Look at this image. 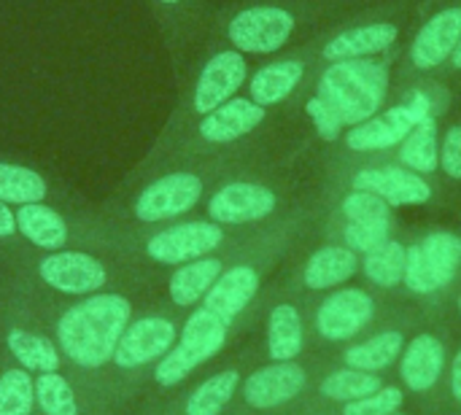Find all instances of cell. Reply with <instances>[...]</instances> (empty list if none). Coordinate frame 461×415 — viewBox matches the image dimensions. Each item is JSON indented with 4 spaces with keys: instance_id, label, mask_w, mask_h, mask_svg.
I'll return each instance as SVG.
<instances>
[{
    "instance_id": "obj_21",
    "label": "cell",
    "mask_w": 461,
    "mask_h": 415,
    "mask_svg": "<svg viewBox=\"0 0 461 415\" xmlns=\"http://www.w3.org/2000/svg\"><path fill=\"white\" fill-rule=\"evenodd\" d=\"M146 5L159 24L176 76L181 78L194 59L192 51L205 43L213 11L208 8V0H146Z\"/></svg>"
},
{
    "instance_id": "obj_45",
    "label": "cell",
    "mask_w": 461,
    "mask_h": 415,
    "mask_svg": "<svg viewBox=\"0 0 461 415\" xmlns=\"http://www.w3.org/2000/svg\"><path fill=\"white\" fill-rule=\"evenodd\" d=\"M454 311H456V316L461 319V284L459 289H456V297H454Z\"/></svg>"
},
{
    "instance_id": "obj_37",
    "label": "cell",
    "mask_w": 461,
    "mask_h": 415,
    "mask_svg": "<svg viewBox=\"0 0 461 415\" xmlns=\"http://www.w3.org/2000/svg\"><path fill=\"white\" fill-rule=\"evenodd\" d=\"M35 405L43 415H78L76 394L59 373H41L35 378Z\"/></svg>"
},
{
    "instance_id": "obj_36",
    "label": "cell",
    "mask_w": 461,
    "mask_h": 415,
    "mask_svg": "<svg viewBox=\"0 0 461 415\" xmlns=\"http://www.w3.org/2000/svg\"><path fill=\"white\" fill-rule=\"evenodd\" d=\"M35 408V378L24 367L0 375V415H30Z\"/></svg>"
},
{
    "instance_id": "obj_41",
    "label": "cell",
    "mask_w": 461,
    "mask_h": 415,
    "mask_svg": "<svg viewBox=\"0 0 461 415\" xmlns=\"http://www.w3.org/2000/svg\"><path fill=\"white\" fill-rule=\"evenodd\" d=\"M14 240H19L14 208L0 203V243H14Z\"/></svg>"
},
{
    "instance_id": "obj_28",
    "label": "cell",
    "mask_w": 461,
    "mask_h": 415,
    "mask_svg": "<svg viewBox=\"0 0 461 415\" xmlns=\"http://www.w3.org/2000/svg\"><path fill=\"white\" fill-rule=\"evenodd\" d=\"M257 354L251 356H240V362L230 365V367H221L216 370L213 375L203 378L184 400V415H224L230 410V405L238 400V392H240V383L243 378L249 375L251 367L243 370V365H257L254 359Z\"/></svg>"
},
{
    "instance_id": "obj_10",
    "label": "cell",
    "mask_w": 461,
    "mask_h": 415,
    "mask_svg": "<svg viewBox=\"0 0 461 415\" xmlns=\"http://www.w3.org/2000/svg\"><path fill=\"white\" fill-rule=\"evenodd\" d=\"M132 321V305L124 294H89L68 308L57 321L59 351L84 370L113 362L116 346Z\"/></svg>"
},
{
    "instance_id": "obj_32",
    "label": "cell",
    "mask_w": 461,
    "mask_h": 415,
    "mask_svg": "<svg viewBox=\"0 0 461 415\" xmlns=\"http://www.w3.org/2000/svg\"><path fill=\"white\" fill-rule=\"evenodd\" d=\"M51 197L54 186L38 167L0 157V203L19 208L30 203H49Z\"/></svg>"
},
{
    "instance_id": "obj_43",
    "label": "cell",
    "mask_w": 461,
    "mask_h": 415,
    "mask_svg": "<svg viewBox=\"0 0 461 415\" xmlns=\"http://www.w3.org/2000/svg\"><path fill=\"white\" fill-rule=\"evenodd\" d=\"M443 3H448V0H419V3H416V19H419V16H424L427 11H432V8L443 5Z\"/></svg>"
},
{
    "instance_id": "obj_2",
    "label": "cell",
    "mask_w": 461,
    "mask_h": 415,
    "mask_svg": "<svg viewBox=\"0 0 461 415\" xmlns=\"http://www.w3.org/2000/svg\"><path fill=\"white\" fill-rule=\"evenodd\" d=\"M265 143H254L238 151H221L194 159H176L154 167H143L149 178L135 186L116 208L119 219H130L140 227H157L181 221L194 213L216 184L251 165L265 162Z\"/></svg>"
},
{
    "instance_id": "obj_39",
    "label": "cell",
    "mask_w": 461,
    "mask_h": 415,
    "mask_svg": "<svg viewBox=\"0 0 461 415\" xmlns=\"http://www.w3.org/2000/svg\"><path fill=\"white\" fill-rule=\"evenodd\" d=\"M440 176L461 189V113H448L440 132Z\"/></svg>"
},
{
    "instance_id": "obj_44",
    "label": "cell",
    "mask_w": 461,
    "mask_h": 415,
    "mask_svg": "<svg viewBox=\"0 0 461 415\" xmlns=\"http://www.w3.org/2000/svg\"><path fill=\"white\" fill-rule=\"evenodd\" d=\"M392 415H448V413H429V410H424V408H419V405H413V408H402V410H397V413Z\"/></svg>"
},
{
    "instance_id": "obj_18",
    "label": "cell",
    "mask_w": 461,
    "mask_h": 415,
    "mask_svg": "<svg viewBox=\"0 0 461 415\" xmlns=\"http://www.w3.org/2000/svg\"><path fill=\"white\" fill-rule=\"evenodd\" d=\"M429 316H440V313H429V311L402 300L392 311V316L384 319L378 327H373L367 335H362L359 340L332 351V359H335V365H346V367L365 370V373H373V375H389V373L397 370V362H400L411 335Z\"/></svg>"
},
{
    "instance_id": "obj_19",
    "label": "cell",
    "mask_w": 461,
    "mask_h": 415,
    "mask_svg": "<svg viewBox=\"0 0 461 415\" xmlns=\"http://www.w3.org/2000/svg\"><path fill=\"white\" fill-rule=\"evenodd\" d=\"M305 354H311L308 294L278 278L262 294V356L267 362H292Z\"/></svg>"
},
{
    "instance_id": "obj_33",
    "label": "cell",
    "mask_w": 461,
    "mask_h": 415,
    "mask_svg": "<svg viewBox=\"0 0 461 415\" xmlns=\"http://www.w3.org/2000/svg\"><path fill=\"white\" fill-rule=\"evenodd\" d=\"M5 346L11 356L27 370V373H59L62 365V351L43 335L27 332V329H8Z\"/></svg>"
},
{
    "instance_id": "obj_35",
    "label": "cell",
    "mask_w": 461,
    "mask_h": 415,
    "mask_svg": "<svg viewBox=\"0 0 461 415\" xmlns=\"http://www.w3.org/2000/svg\"><path fill=\"white\" fill-rule=\"evenodd\" d=\"M297 105L303 108V113H305V119H308V124H311V130H313V138H316V143L321 146V151L335 149V146L343 140V135H346L348 127L340 122V116H338L319 95L303 92V95L297 97Z\"/></svg>"
},
{
    "instance_id": "obj_13",
    "label": "cell",
    "mask_w": 461,
    "mask_h": 415,
    "mask_svg": "<svg viewBox=\"0 0 461 415\" xmlns=\"http://www.w3.org/2000/svg\"><path fill=\"white\" fill-rule=\"evenodd\" d=\"M456 332L451 316H429L408 340L397 362V383L413 400V405L443 413V389L451 362Z\"/></svg>"
},
{
    "instance_id": "obj_20",
    "label": "cell",
    "mask_w": 461,
    "mask_h": 415,
    "mask_svg": "<svg viewBox=\"0 0 461 415\" xmlns=\"http://www.w3.org/2000/svg\"><path fill=\"white\" fill-rule=\"evenodd\" d=\"M319 73L308 43L292 46L276 57H267L257 70H251L243 95L257 105L276 111L297 103V97L308 89L313 76Z\"/></svg>"
},
{
    "instance_id": "obj_23",
    "label": "cell",
    "mask_w": 461,
    "mask_h": 415,
    "mask_svg": "<svg viewBox=\"0 0 461 415\" xmlns=\"http://www.w3.org/2000/svg\"><path fill=\"white\" fill-rule=\"evenodd\" d=\"M359 270L362 257L357 251L338 240L319 238V243L292 270L284 273V281L303 294H324L359 278Z\"/></svg>"
},
{
    "instance_id": "obj_26",
    "label": "cell",
    "mask_w": 461,
    "mask_h": 415,
    "mask_svg": "<svg viewBox=\"0 0 461 415\" xmlns=\"http://www.w3.org/2000/svg\"><path fill=\"white\" fill-rule=\"evenodd\" d=\"M384 383H386V375H373V373L354 370V367L332 362L321 373V378L316 381V386L308 394V400L294 413H303V410H332V408H340L346 402H354V400H362V397L378 392Z\"/></svg>"
},
{
    "instance_id": "obj_12",
    "label": "cell",
    "mask_w": 461,
    "mask_h": 415,
    "mask_svg": "<svg viewBox=\"0 0 461 415\" xmlns=\"http://www.w3.org/2000/svg\"><path fill=\"white\" fill-rule=\"evenodd\" d=\"M273 122V111L257 105L243 92L216 108L213 113L203 116L194 127H189L173 146L159 154H149L143 167L176 162V159H194L221 151H238L246 146L259 143V132Z\"/></svg>"
},
{
    "instance_id": "obj_14",
    "label": "cell",
    "mask_w": 461,
    "mask_h": 415,
    "mask_svg": "<svg viewBox=\"0 0 461 415\" xmlns=\"http://www.w3.org/2000/svg\"><path fill=\"white\" fill-rule=\"evenodd\" d=\"M330 351H311L292 362H262L240 383L238 405L246 413H294L313 392L321 373L332 365Z\"/></svg>"
},
{
    "instance_id": "obj_8",
    "label": "cell",
    "mask_w": 461,
    "mask_h": 415,
    "mask_svg": "<svg viewBox=\"0 0 461 415\" xmlns=\"http://www.w3.org/2000/svg\"><path fill=\"white\" fill-rule=\"evenodd\" d=\"M402 46L365 59H346L321 68L305 92L319 95L346 127L362 124L392 103L394 68Z\"/></svg>"
},
{
    "instance_id": "obj_42",
    "label": "cell",
    "mask_w": 461,
    "mask_h": 415,
    "mask_svg": "<svg viewBox=\"0 0 461 415\" xmlns=\"http://www.w3.org/2000/svg\"><path fill=\"white\" fill-rule=\"evenodd\" d=\"M461 73V41H459V46H456V51H454V57H451V62H448V68L443 70V76H438V78H443V81H454L456 76Z\"/></svg>"
},
{
    "instance_id": "obj_47",
    "label": "cell",
    "mask_w": 461,
    "mask_h": 415,
    "mask_svg": "<svg viewBox=\"0 0 461 415\" xmlns=\"http://www.w3.org/2000/svg\"><path fill=\"white\" fill-rule=\"evenodd\" d=\"M451 86H454V92H456V95H461V73L454 78V81H451Z\"/></svg>"
},
{
    "instance_id": "obj_49",
    "label": "cell",
    "mask_w": 461,
    "mask_h": 415,
    "mask_svg": "<svg viewBox=\"0 0 461 415\" xmlns=\"http://www.w3.org/2000/svg\"><path fill=\"white\" fill-rule=\"evenodd\" d=\"M456 415H461V413H456Z\"/></svg>"
},
{
    "instance_id": "obj_24",
    "label": "cell",
    "mask_w": 461,
    "mask_h": 415,
    "mask_svg": "<svg viewBox=\"0 0 461 415\" xmlns=\"http://www.w3.org/2000/svg\"><path fill=\"white\" fill-rule=\"evenodd\" d=\"M178 332L181 329H178L176 319L165 316V313H149V316L130 321V327L124 329V335L116 346V354H113L116 367L140 370V367L157 365L176 346Z\"/></svg>"
},
{
    "instance_id": "obj_5",
    "label": "cell",
    "mask_w": 461,
    "mask_h": 415,
    "mask_svg": "<svg viewBox=\"0 0 461 415\" xmlns=\"http://www.w3.org/2000/svg\"><path fill=\"white\" fill-rule=\"evenodd\" d=\"M249 76L251 65L246 54L221 43H203V51L189 62V68L178 78V103L151 154L165 151L203 116L213 113L232 97H238L246 89Z\"/></svg>"
},
{
    "instance_id": "obj_29",
    "label": "cell",
    "mask_w": 461,
    "mask_h": 415,
    "mask_svg": "<svg viewBox=\"0 0 461 415\" xmlns=\"http://www.w3.org/2000/svg\"><path fill=\"white\" fill-rule=\"evenodd\" d=\"M408 243L411 232H397L378 248L362 257L359 278L365 286H370L378 294H386L392 300H400L402 278H405V259H408Z\"/></svg>"
},
{
    "instance_id": "obj_11",
    "label": "cell",
    "mask_w": 461,
    "mask_h": 415,
    "mask_svg": "<svg viewBox=\"0 0 461 415\" xmlns=\"http://www.w3.org/2000/svg\"><path fill=\"white\" fill-rule=\"evenodd\" d=\"M400 302L402 300H392L386 294L373 292L370 286L357 284H346L324 294H308L311 351L332 354L359 340L384 319H389Z\"/></svg>"
},
{
    "instance_id": "obj_38",
    "label": "cell",
    "mask_w": 461,
    "mask_h": 415,
    "mask_svg": "<svg viewBox=\"0 0 461 415\" xmlns=\"http://www.w3.org/2000/svg\"><path fill=\"white\" fill-rule=\"evenodd\" d=\"M411 397L405 394V389L392 381V383H384L378 392L362 397V400H354V402H346L340 408H332L335 415H392L397 410H402Z\"/></svg>"
},
{
    "instance_id": "obj_22",
    "label": "cell",
    "mask_w": 461,
    "mask_h": 415,
    "mask_svg": "<svg viewBox=\"0 0 461 415\" xmlns=\"http://www.w3.org/2000/svg\"><path fill=\"white\" fill-rule=\"evenodd\" d=\"M32 273L46 289L57 294H68V297L97 294L100 289H105L111 278L108 265L84 248L46 251L32 262Z\"/></svg>"
},
{
    "instance_id": "obj_15",
    "label": "cell",
    "mask_w": 461,
    "mask_h": 415,
    "mask_svg": "<svg viewBox=\"0 0 461 415\" xmlns=\"http://www.w3.org/2000/svg\"><path fill=\"white\" fill-rule=\"evenodd\" d=\"M262 230V227H259ZM259 230H230L211 219H181L130 235L135 254L162 267H181L200 257L246 243Z\"/></svg>"
},
{
    "instance_id": "obj_40",
    "label": "cell",
    "mask_w": 461,
    "mask_h": 415,
    "mask_svg": "<svg viewBox=\"0 0 461 415\" xmlns=\"http://www.w3.org/2000/svg\"><path fill=\"white\" fill-rule=\"evenodd\" d=\"M443 413H461V338H456L448 373H446V389H443Z\"/></svg>"
},
{
    "instance_id": "obj_30",
    "label": "cell",
    "mask_w": 461,
    "mask_h": 415,
    "mask_svg": "<svg viewBox=\"0 0 461 415\" xmlns=\"http://www.w3.org/2000/svg\"><path fill=\"white\" fill-rule=\"evenodd\" d=\"M443 119L446 116H432L427 122H421L394 151L384 154L386 159L429 176V178H443L440 176V132H443Z\"/></svg>"
},
{
    "instance_id": "obj_46",
    "label": "cell",
    "mask_w": 461,
    "mask_h": 415,
    "mask_svg": "<svg viewBox=\"0 0 461 415\" xmlns=\"http://www.w3.org/2000/svg\"><path fill=\"white\" fill-rule=\"evenodd\" d=\"M289 415H335V410H303V413H289Z\"/></svg>"
},
{
    "instance_id": "obj_34",
    "label": "cell",
    "mask_w": 461,
    "mask_h": 415,
    "mask_svg": "<svg viewBox=\"0 0 461 415\" xmlns=\"http://www.w3.org/2000/svg\"><path fill=\"white\" fill-rule=\"evenodd\" d=\"M400 227H386V224H348V221H335V219H321L319 238L324 240H338L346 248L357 251L359 257L370 254L381 243H386L392 235H397Z\"/></svg>"
},
{
    "instance_id": "obj_7",
    "label": "cell",
    "mask_w": 461,
    "mask_h": 415,
    "mask_svg": "<svg viewBox=\"0 0 461 415\" xmlns=\"http://www.w3.org/2000/svg\"><path fill=\"white\" fill-rule=\"evenodd\" d=\"M419 0H378L335 22L332 27L313 35L308 43L316 68H327L346 59L381 57L402 46L408 19L416 16Z\"/></svg>"
},
{
    "instance_id": "obj_3",
    "label": "cell",
    "mask_w": 461,
    "mask_h": 415,
    "mask_svg": "<svg viewBox=\"0 0 461 415\" xmlns=\"http://www.w3.org/2000/svg\"><path fill=\"white\" fill-rule=\"evenodd\" d=\"M456 92L443 78H424L392 97V103L373 119L346 130L335 149L321 151V167L384 157L394 151L421 122L432 116H448L454 111Z\"/></svg>"
},
{
    "instance_id": "obj_27",
    "label": "cell",
    "mask_w": 461,
    "mask_h": 415,
    "mask_svg": "<svg viewBox=\"0 0 461 415\" xmlns=\"http://www.w3.org/2000/svg\"><path fill=\"white\" fill-rule=\"evenodd\" d=\"M14 216H16L19 240H24L30 248H38V251H62V248H70L73 235H76V227L51 203L19 205V208H14Z\"/></svg>"
},
{
    "instance_id": "obj_16",
    "label": "cell",
    "mask_w": 461,
    "mask_h": 415,
    "mask_svg": "<svg viewBox=\"0 0 461 415\" xmlns=\"http://www.w3.org/2000/svg\"><path fill=\"white\" fill-rule=\"evenodd\" d=\"M461 41V0H448L424 16L413 27L411 41L402 46L394 68L392 97L408 89L416 81L438 78L448 68Z\"/></svg>"
},
{
    "instance_id": "obj_48",
    "label": "cell",
    "mask_w": 461,
    "mask_h": 415,
    "mask_svg": "<svg viewBox=\"0 0 461 415\" xmlns=\"http://www.w3.org/2000/svg\"><path fill=\"white\" fill-rule=\"evenodd\" d=\"M259 415H289V413H259Z\"/></svg>"
},
{
    "instance_id": "obj_17",
    "label": "cell",
    "mask_w": 461,
    "mask_h": 415,
    "mask_svg": "<svg viewBox=\"0 0 461 415\" xmlns=\"http://www.w3.org/2000/svg\"><path fill=\"white\" fill-rule=\"evenodd\" d=\"M238 324L211 313L208 308L197 305L192 308V313L186 316L176 346L167 351L165 359H159L154 365V381L162 389H176L184 381H189L192 373H197L203 365H208L211 359H216Z\"/></svg>"
},
{
    "instance_id": "obj_25",
    "label": "cell",
    "mask_w": 461,
    "mask_h": 415,
    "mask_svg": "<svg viewBox=\"0 0 461 415\" xmlns=\"http://www.w3.org/2000/svg\"><path fill=\"white\" fill-rule=\"evenodd\" d=\"M262 230H265V227H262ZM262 230H259V232H262ZM259 232H257V235H259ZM257 235H251V238H249L246 243H240V246H232V248H224V251L200 257V259H194V262H186V265H181V267H173V273H170V278H167V297H170V302H173L176 308H181V311L197 308V305L205 300V294L213 289V284L221 278V273L246 251V246H249Z\"/></svg>"
},
{
    "instance_id": "obj_31",
    "label": "cell",
    "mask_w": 461,
    "mask_h": 415,
    "mask_svg": "<svg viewBox=\"0 0 461 415\" xmlns=\"http://www.w3.org/2000/svg\"><path fill=\"white\" fill-rule=\"evenodd\" d=\"M324 200V216L335 221L348 224H386L400 227L397 213L389 203H384L378 194L362 192V189H340L335 194L321 197Z\"/></svg>"
},
{
    "instance_id": "obj_4",
    "label": "cell",
    "mask_w": 461,
    "mask_h": 415,
    "mask_svg": "<svg viewBox=\"0 0 461 415\" xmlns=\"http://www.w3.org/2000/svg\"><path fill=\"white\" fill-rule=\"evenodd\" d=\"M308 197H297L286 162L270 167L259 162L216 184L203 203V213L230 230H259L284 219Z\"/></svg>"
},
{
    "instance_id": "obj_6",
    "label": "cell",
    "mask_w": 461,
    "mask_h": 415,
    "mask_svg": "<svg viewBox=\"0 0 461 415\" xmlns=\"http://www.w3.org/2000/svg\"><path fill=\"white\" fill-rule=\"evenodd\" d=\"M340 189H362L378 194L392 208H459L461 189L446 178H429L413 173L386 157H370L343 165L321 167V197Z\"/></svg>"
},
{
    "instance_id": "obj_1",
    "label": "cell",
    "mask_w": 461,
    "mask_h": 415,
    "mask_svg": "<svg viewBox=\"0 0 461 415\" xmlns=\"http://www.w3.org/2000/svg\"><path fill=\"white\" fill-rule=\"evenodd\" d=\"M373 3L378 0H232L213 11L205 43L276 57Z\"/></svg>"
},
{
    "instance_id": "obj_9",
    "label": "cell",
    "mask_w": 461,
    "mask_h": 415,
    "mask_svg": "<svg viewBox=\"0 0 461 415\" xmlns=\"http://www.w3.org/2000/svg\"><path fill=\"white\" fill-rule=\"evenodd\" d=\"M461 284V230L424 227L411 232L400 300L429 313H451Z\"/></svg>"
}]
</instances>
